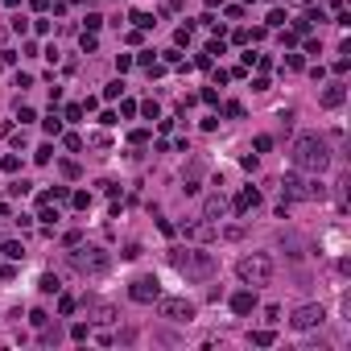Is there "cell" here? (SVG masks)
I'll use <instances>...</instances> for the list:
<instances>
[{
  "label": "cell",
  "mask_w": 351,
  "mask_h": 351,
  "mask_svg": "<svg viewBox=\"0 0 351 351\" xmlns=\"http://www.w3.org/2000/svg\"><path fill=\"white\" fill-rule=\"evenodd\" d=\"M42 128H45L50 136H58V132H62V116H58V112H50V116L42 120Z\"/></svg>",
  "instance_id": "15"
},
{
  "label": "cell",
  "mask_w": 351,
  "mask_h": 351,
  "mask_svg": "<svg viewBox=\"0 0 351 351\" xmlns=\"http://www.w3.org/2000/svg\"><path fill=\"white\" fill-rule=\"evenodd\" d=\"M87 335H91V331H87V322H75V326H70V339H79V343H83Z\"/></svg>",
  "instance_id": "20"
},
{
  "label": "cell",
  "mask_w": 351,
  "mask_h": 351,
  "mask_svg": "<svg viewBox=\"0 0 351 351\" xmlns=\"http://www.w3.org/2000/svg\"><path fill=\"white\" fill-rule=\"evenodd\" d=\"M252 343L256 347H268V343H273V331H252Z\"/></svg>",
  "instance_id": "19"
},
{
  "label": "cell",
  "mask_w": 351,
  "mask_h": 351,
  "mask_svg": "<svg viewBox=\"0 0 351 351\" xmlns=\"http://www.w3.org/2000/svg\"><path fill=\"white\" fill-rule=\"evenodd\" d=\"M29 322H33V326H45L50 318H45V310H33V314H29Z\"/></svg>",
  "instance_id": "31"
},
{
  "label": "cell",
  "mask_w": 351,
  "mask_h": 351,
  "mask_svg": "<svg viewBox=\"0 0 351 351\" xmlns=\"http://www.w3.org/2000/svg\"><path fill=\"white\" fill-rule=\"evenodd\" d=\"M231 310H236V314H252L256 310V294H252V289H240V294L231 298Z\"/></svg>",
  "instance_id": "11"
},
{
  "label": "cell",
  "mask_w": 351,
  "mask_h": 351,
  "mask_svg": "<svg viewBox=\"0 0 351 351\" xmlns=\"http://www.w3.org/2000/svg\"><path fill=\"white\" fill-rule=\"evenodd\" d=\"M170 264L178 268V273L194 277V281H203V277L215 273V261H211V252H198V248H174V252H170Z\"/></svg>",
  "instance_id": "2"
},
{
  "label": "cell",
  "mask_w": 351,
  "mask_h": 351,
  "mask_svg": "<svg viewBox=\"0 0 351 351\" xmlns=\"http://www.w3.org/2000/svg\"><path fill=\"white\" fill-rule=\"evenodd\" d=\"M207 4H211V8H219V4H223V0H207Z\"/></svg>",
  "instance_id": "33"
},
{
  "label": "cell",
  "mask_w": 351,
  "mask_h": 351,
  "mask_svg": "<svg viewBox=\"0 0 351 351\" xmlns=\"http://www.w3.org/2000/svg\"><path fill=\"white\" fill-rule=\"evenodd\" d=\"M38 289H42V294H58V289H62V281H58L54 273H42V281H38Z\"/></svg>",
  "instance_id": "14"
},
{
  "label": "cell",
  "mask_w": 351,
  "mask_h": 351,
  "mask_svg": "<svg viewBox=\"0 0 351 351\" xmlns=\"http://www.w3.org/2000/svg\"><path fill=\"white\" fill-rule=\"evenodd\" d=\"M33 157H38V161H42V166H45V161H50V157H54V149H50V145H42V149H38V153H33Z\"/></svg>",
  "instance_id": "28"
},
{
  "label": "cell",
  "mask_w": 351,
  "mask_h": 351,
  "mask_svg": "<svg viewBox=\"0 0 351 351\" xmlns=\"http://www.w3.org/2000/svg\"><path fill=\"white\" fill-rule=\"evenodd\" d=\"M203 211H207V219H215V215H223V211H227V198H223V194H211Z\"/></svg>",
  "instance_id": "13"
},
{
  "label": "cell",
  "mask_w": 351,
  "mask_h": 351,
  "mask_svg": "<svg viewBox=\"0 0 351 351\" xmlns=\"http://www.w3.org/2000/svg\"><path fill=\"white\" fill-rule=\"evenodd\" d=\"M66 120H83V103H70V108H66Z\"/></svg>",
  "instance_id": "23"
},
{
  "label": "cell",
  "mask_w": 351,
  "mask_h": 351,
  "mask_svg": "<svg viewBox=\"0 0 351 351\" xmlns=\"http://www.w3.org/2000/svg\"><path fill=\"white\" fill-rule=\"evenodd\" d=\"M322 318H326V310H322V306H302L294 318H289V326H294V331H310V326H318Z\"/></svg>",
  "instance_id": "8"
},
{
  "label": "cell",
  "mask_w": 351,
  "mask_h": 351,
  "mask_svg": "<svg viewBox=\"0 0 351 351\" xmlns=\"http://www.w3.org/2000/svg\"><path fill=\"white\" fill-rule=\"evenodd\" d=\"M161 318H170V322H190L194 318V302H186V298H161Z\"/></svg>",
  "instance_id": "6"
},
{
  "label": "cell",
  "mask_w": 351,
  "mask_h": 351,
  "mask_svg": "<svg viewBox=\"0 0 351 351\" xmlns=\"http://www.w3.org/2000/svg\"><path fill=\"white\" fill-rule=\"evenodd\" d=\"M289 157H294V170H302V174H322L331 166V149H326V140L318 132H302L294 140V153Z\"/></svg>",
  "instance_id": "1"
},
{
  "label": "cell",
  "mask_w": 351,
  "mask_h": 351,
  "mask_svg": "<svg viewBox=\"0 0 351 351\" xmlns=\"http://www.w3.org/2000/svg\"><path fill=\"white\" fill-rule=\"evenodd\" d=\"M182 231H186L190 240H198V244L215 240V227H211V223H182Z\"/></svg>",
  "instance_id": "10"
},
{
  "label": "cell",
  "mask_w": 351,
  "mask_h": 351,
  "mask_svg": "<svg viewBox=\"0 0 351 351\" xmlns=\"http://www.w3.org/2000/svg\"><path fill=\"white\" fill-rule=\"evenodd\" d=\"M66 264L75 268V273H83V277H99V273H108L112 256L103 248H83V244H75V252H66Z\"/></svg>",
  "instance_id": "3"
},
{
  "label": "cell",
  "mask_w": 351,
  "mask_h": 351,
  "mask_svg": "<svg viewBox=\"0 0 351 351\" xmlns=\"http://www.w3.org/2000/svg\"><path fill=\"white\" fill-rule=\"evenodd\" d=\"M29 186H33V182H13V186H8V194L21 198V194H29Z\"/></svg>",
  "instance_id": "22"
},
{
  "label": "cell",
  "mask_w": 351,
  "mask_h": 351,
  "mask_svg": "<svg viewBox=\"0 0 351 351\" xmlns=\"http://www.w3.org/2000/svg\"><path fill=\"white\" fill-rule=\"evenodd\" d=\"M4 4H21V0H4Z\"/></svg>",
  "instance_id": "34"
},
{
  "label": "cell",
  "mask_w": 351,
  "mask_h": 351,
  "mask_svg": "<svg viewBox=\"0 0 351 351\" xmlns=\"http://www.w3.org/2000/svg\"><path fill=\"white\" fill-rule=\"evenodd\" d=\"M174 38H178V45H190V25H182L178 33H174Z\"/></svg>",
  "instance_id": "27"
},
{
  "label": "cell",
  "mask_w": 351,
  "mask_h": 351,
  "mask_svg": "<svg viewBox=\"0 0 351 351\" xmlns=\"http://www.w3.org/2000/svg\"><path fill=\"white\" fill-rule=\"evenodd\" d=\"M236 273L244 285H268L273 281V256H264V252H252V256H240L236 261Z\"/></svg>",
  "instance_id": "4"
},
{
  "label": "cell",
  "mask_w": 351,
  "mask_h": 351,
  "mask_svg": "<svg viewBox=\"0 0 351 351\" xmlns=\"http://www.w3.org/2000/svg\"><path fill=\"white\" fill-rule=\"evenodd\" d=\"M128 298H132V302H145V306H149V302H157L161 298L157 277H136L132 285H128Z\"/></svg>",
  "instance_id": "7"
},
{
  "label": "cell",
  "mask_w": 351,
  "mask_h": 351,
  "mask_svg": "<svg viewBox=\"0 0 351 351\" xmlns=\"http://www.w3.org/2000/svg\"><path fill=\"white\" fill-rule=\"evenodd\" d=\"M99 25H103V17H99V13H87V29H91V33H95Z\"/></svg>",
  "instance_id": "29"
},
{
  "label": "cell",
  "mask_w": 351,
  "mask_h": 351,
  "mask_svg": "<svg viewBox=\"0 0 351 351\" xmlns=\"http://www.w3.org/2000/svg\"><path fill=\"white\" fill-rule=\"evenodd\" d=\"M343 99H347V87L343 83H331V87L322 91V108H339Z\"/></svg>",
  "instance_id": "12"
},
{
  "label": "cell",
  "mask_w": 351,
  "mask_h": 351,
  "mask_svg": "<svg viewBox=\"0 0 351 351\" xmlns=\"http://www.w3.org/2000/svg\"><path fill=\"white\" fill-rule=\"evenodd\" d=\"M140 112H145L149 120H157V103H153V99H145V103H140Z\"/></svg>",
  "instance_id": "25"
},
{
  "label": "cell",
  "mask_w": 351,
  "mask_h": 351,
  "mask_svg": "<svg viewBox=\"0 0 351 351\" xmlns=\"http://www.w3.org/2000/svg\"><path fill=\"white\" fill-rule=\"evenodd\" d=\"M0 256H8V261H21V256H25V252H21V244H17V240H8L4 248H0Z\"/></svg>",
  "instance_id": "18"
},
{
  "label": "cell",
  "mask_w": 351,
  "mask_h": 351,
  "mask_svg": "<svg viewBox=\"0 0 351 351\" xmlns=\"http://www.w3.org/2000/svg\"><path fill=\"white\" fill-rule=\"evenodd\" d=\"M128 21H132V25H136V29H153V25H157V21H153V17H149V13H140V8H136V13H132V17H128Z\"/></svg>",
  "instance_id": "16"
},
{
  "label": "cell",
  "mask_w": 351,
  "mask_h": 351,
  "mask_svg": "<svg viewBox=\"0 0 351 351\" xmlns=\"http://www.w3.org/2000/svg\"><path fill=\"white\" fill-rule=\"evenodd\" d=\"M128 140H132V145H145V140H149V128H136V132L128 136Z\"/></svg>",
  "instance_id": "26"
},
{
  "label": "cell",
  "mask_w": 351,
  "mask_h": 351,
  "mask_svg": "<svg viewBox=\"0 0 351 351\" xmlns=\"http://www.w3.org/2000/svg\"><path fill=\"white\" fill-rule=\"evenodd\" d=\"M120 95H124V83H120V79H112V83L103 87V99H120Z\"/></svg>",
  "instance_id": "17"
},
{
  "label": "cell",
  "mask_w": 351,
  "mask_h": 351,
  "mask_svg": "<svg viewBox=\"0 0 351 351\" xmlns=\"http://www.w3.org/2000/svg\"><path fill=\"white\" fill-rule=\"evenodd\" d=\"M273 149V136H256V153H268Z\"/></svg>",
  "instance_id": "24"
},
{
  "label": "cell",
  "mask_w": 351,
  "mask_h": 351,
  "mask_svg": "<svg viewBox=\"0 0 351 351\" xmlns=\"http://www.w3.org/2000/svg\"><path fill=\"white\" fill-rule=\"evenodd\" d=\"M281 190H285V198H326L322 178L318 174H314V178H302V170L285 174V178H281Z\"/></svg>",
  "instance_id": "5"
},
{
  "label": "cell",
  "mask_w": 351,
  "mask_h": 351,
  "mask_svg": "<svg viewBox=\"0 0 351 351\" xmlns=\"http://www.w3.org/2000/svg\"><path fill=\"white\" fill-rule=\"evenodd\" d=\"M29 4H33V8L42 13V8H50V0H29Z\"/></svg>",
  "instance_id": "32"
},
{
  "label": "cell",
  "mask_w": 351,
  "mask_h": 351,
  "mask_svg": "<svg viewBox=\"0 0 351 351\" xmlns=\"http://www.w3.org/2000/svg\"><path fill=\"white\" fill-rule=\"evenodd\" d=\"M75 207H79V211H87V207H91V194L79 190V194H75Z\"/></svg>",
  "instance_id": "30"
},
{
  "label": "cell",
  "mask_w": 351,
  "mask_h": 351,
  "mask_svg": "<svg viewBox=\"0 0 351 351\" xmlns=\"http://www.w3.org/2000/svg\"><path fill=\"white\" fill-rule=\"evenodd\" d=\"M261 207V190H252V186H244V190L236 194V215H244V211Z\"/></svg>",
  "instance_id": "9"
},
{
  "label": "cell",
  "mask_w": 351,
  "mask_h": 351,
  "mask_svg": "<svg viewBox=\"0 0 351 351\" xmlns=\"http://www.w3.org/2000/svg\"><path fill=\"white\" fill-rule=\"evenodd\" d=\"M0 166H4V174H17V170H21V157H13V153H8L4 161H0Z\"/></svg>",
  "instance_id": "21"
}]
</instances>
